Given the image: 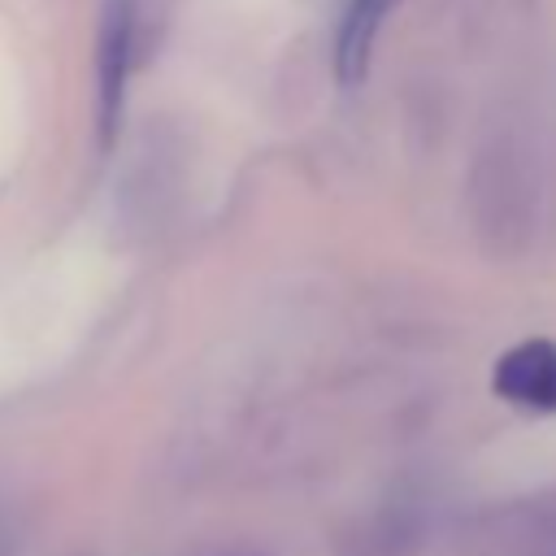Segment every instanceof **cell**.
Segmentation results:
<instances>
[{
	"mask_svg": "<svg viewBox=\"0 0 556 556\" xmlns=\"http://www.w3.org/2000/svg\"><path fill=\"white\" fill-rule=\"evenodd\" d=\"M400 9V0H348L339 22H334V83L339 87H361L369 65H374V43L387 17Z\"/></svg>",
	"mask_w": 556,
	"mask_h": 556,
	"instance_id": "cell-3",
	"label": "cell"
},
{
	"mask_svg": "<svg viewBox=\"0 0 556 556\" xmlns=\"http://www.w3.org/2000/svg\"><path fill=\"white\" fill-rule=\"evenodd\" d=\"M491 391L521 413L552 417L556 413V339L534 334L500 352L491 369Z\"/></svg>",
	"mask_w": 556,
	"mask_h": 556,
	"instance_id": "cell-2",
	"label": "cell"
},
{
	"mask_svg": "<svg viewBox=\"0 0 556 556\" xmlns=\"http://www.w3.org/2000/svg\"><path fill=\"white\" fill-rule=\"evenodd\" d=\"M135 48H139L135 0H104L100 35H96V130H100V148H113V139L122 130Z\"/></svg>",
	"mask_w": 556,
	"mask_h": 556,
	"instance_id": "cell-1",
	"label": "cell"
}]
</instances>
